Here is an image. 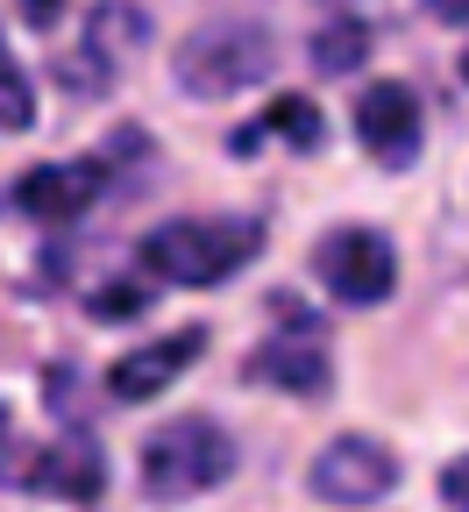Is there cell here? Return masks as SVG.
<instances>
[{"label":"cell","mask_w":469,"mask_h":512,"mask_svg":"<svg viewBox=\"0 0 469 512\" xmlns=\"http://www.w3.org/2000/svg\"><path fill=\"white\" fill-rule=\"evenodd\" d=\"M263 249L256 221H164L143 235V271L164 285H221Z\"/></svg>","instance_id":"obj_1"},{"label":"cell","mask_w":469,"mask_h":512,"mask_svg":"<svg viewBox=\"0 0 469 512\" xmlns=\"http://www.w3.org/2000/svg\"><path fill=\"white\" fill-rule=\"evenodd\" d=\"M271 64H278V43L263 36L256 22H207V29H192L171 50V79L192 100H228V93L263 86V79H271Z\"/></svg>","instance_id":"obj_2"},{"label":"cell","mask_w":469,"mask_h":512,"mask_svg":"<svg viewBox=\"0 0 469 512\" xmlns=\"http://www.w3.org/2000/svg\"><path fill=\"white\" fill-rule=\"evenodd\" d=\"M228 470H235V441H228L221 420L185 413V420H164L143 441V491L157 505H178V498L214 491V484H228Z\"/></svg>","instance_id":"obj_3"},{"label":"cell","mask_w":469,"mask_h":512,"mask_svg":"<svg viewBox=\"0 0 469 512\" xmlns=\"http://www.w3.org/2000/svg\"><path fill=\"white\" fill-rule=\"evenodd\" d=\"M313 271H320V285H327L334 299L384 306L391 285H398V256H391V242H384L377 228H334V235H320V249H313Z\"/></svg>","instance_id":"obj_4"},{"label":"cell","mask_w":469,"mask_h":512,"mask_svg":"<svg viewBox=\"0 0 469 512\" xmlns=\"http://www.w3.org/2000/svg\"><path fill=\"white\" fill-rule=\"evenodd\" d=\"M306 484L327 505H377L398 484V456H391L384 441H370V434H342V441H327L320 456H313Z\"/></svg>","instance_id":"obj_5"},{"label":"cell","mask_w":469,"mask_h":512,"mask_svg":"<svg viewBox=\"0 0 469 512\" xmlns=\"http://www.w3.org/2000/svg\"><path fill=\"white\" fill-rule=\"evenodd\" d=\"M143 43H150V15L136 8V0H100V8L86 15V43H79V64H72V72H79L86 93H93V86L121 79L128 64L143 57Z\"/></svg>","instance_id":"obj_6"},{"label":"cell","mask_w":469,"mask_h":512,"mask_svg":"<svg viewBox=\"0 0 469 512\" xmlns=\"http://www.w3.org/2000/svg\"><path fill=\"white\" fill-rule=\"evenodd\" d=\"M356 136H363V150H370L384 171H406V164L420 157V93L398 86V79L370 86V93L356 100Z\"/></svg>","instance_id":"obj_7"},{"label":"cell","mask_w":469,"mask_h":512,"mask_svg":"<svg viewBox=\"0 0 469 512\" xmlns=\"http://www.w3.org/2000/svg\"><path fill=\"white\" fill-rule=\"evenodd\" d=\"M100 192H107V164H100V157H79V164H36V171L15 178V207H22L29 221L64 228V221H79V214L100 200Z\"/></svg>","instance_id":"obj_8"},{"label":"cell","mask_w":469,"mask_h":512,"mask_svg":"<svg viewBox=\"0 0 469 512\" xmlns=\"http://www.w3.org/2000/svg\"><path fill=\"white\" fill-rule=\"evenodd\" d=\"M22 491L64 498V505H93V498L107 491V456H100V441H93V434H64V441H50L43 456L29 463V484H22Z\"/></svg>","instance_id":"obj_9"},{"label":"cell","mask_w":469,"mask_h":512,"mask_svg":"<svg viewBox=\"0 0 469 512\" xmlns=\"http://www.w3.org/2000/svg\"><path fill=\"white\" fill-rule=\"evenodd\" d=\"M207 349V328H178V335H164V342H150V349H128L114 370H107V392L121 399V406H143V399H157L164 384Z\"/></svg>","instance_id":"obj_10"},{"label":"cell","mask_w":469,"mask_h":512,"mask_svg":"<svg viewBox=\"0 0 469 512\" xmlns=\"http://www.w3.org/2000/svg\"><path fill=\"white\" fill-rule=\"evenodd\" d=\"M249 377L256 384H278V392H299V399H313V392H327V349H320V335L306 328V320H299V328L285 335V342H263L256 356H249Z\"/></svg>","instance_id":"obj_11"},{"label":"cell","mask_w":469,"mask_h":512,"mask_svg":"<svg viewBox=\"0 0 469 512\" xmlns=\"http://www.w3.org/2000/svg\"><path fill=\"white\" fill-rule=\"evenodd\" d=\"M263 136H285L292 150H320V143H327V121H320V107H313V100L285 93V100H271V114H263V121L235 128L228 150H235V157H256V150H263Z\"/></svg>","instance_id":"obj_12"},{"label":"cell","mask_w":469,"mask_h":512,"mask_svg":"<svg viewBox=\"0 0 469 512\" xmlns=\"http://www.w3.org/2000/svg\"><path fill=\"white\" fill-rule=\"evenodd\" d=\"M363 57H370V22H363V15H334V22H320V36H313V64H320L327 79L356 72Z\"/></svg>","instance_id":"obj_13"},{"label":"cell","mask_w":469,"mask_h":512,"mask_svg":"<svg viewBox=\"0 0 469 512\" xmlns=\"http://www.w3.org/2000/svg\"><path fill=\"white\" fill-rule=\"evenodd\" d=\"M143 306H150L143 285H107V292H93V320H136Z\"/></svg>","instance_id":"obj_14"},{"label":"cell","mask_w":469,"mask_h":512,"mask_svg":"<svg viewBox=\"0 0 469 512\" xmlns=\"http://www.w3.org/2000/svg\"><path fill=\"white\" fill-rule=\"evenodd\" d=\"M441 498H448L455 512H469V456H455V463L441 470Z\"/></svg>","instance_id":"obj_15"},{"label":"cell","mask_w":469,"mask_h":512,"mask_svg":"<svg viewBox=\"0 0 469 512\" xmlns=\"http://www.w3.org/2000/svg\"><path fill=\"white\" fill-rule=\"evenodd\" d=\"M427 15L448 22V29H462V22H469V0H427Z\"/></svg>","instance_id":"obj_16"},{"label":"cell","mask_w":469,"mask_h":512,"mask_svg":"<svg viewBox=\"0 0 469 512\" xmlns=\"http://www.w3.org/2000/svg\"><path fill=\"white\" fill-rule=\"evenodd\" d=\"M22 15H29V22H36V29H50V22H57V15H64V0H22Z\"/></svg>","instance_id":"obj_17"},{"label":"cell","mask_w":469,"mask_h":512,"mask_svg":"<svg viewBox=\"0 0 469 512\" xmlns=\"http://www.w3.org/2000/svg\"><path fill=\"white\" fill-rule=\"evenodd\" d=\"M8 64H15V57H8V43H0V72H8Z\"/></svg>","instance_id":"obj_18"},{"label":"cell","mask_w":469,"mask_h":512,"mask_svg":"<svg viewBox=\"0 0 469 512\" xmlns=\"http://www.w3.org/2000/svg\"><path fill=\"white\" fill-rule=\"evenodd\" d=\"M0 427H8V406H0Z\"/></svg>","instance_id":"obj_19"},{"label":"cell","mask_w":469,"mask_h":512,"mask_svg":"<svg viewBox=\"0 0 469 512\" xmlns=\"http://www.w3.org/2000/svg\"><path fill=\"white\" fill-rule=\"evenodd\" d=\"M462 79H469V57H462Z\"/></svg>","instance_id":"obj_20"}]
</instances>
